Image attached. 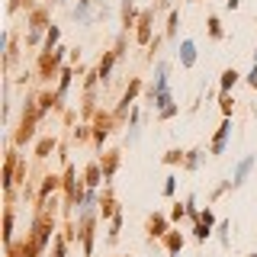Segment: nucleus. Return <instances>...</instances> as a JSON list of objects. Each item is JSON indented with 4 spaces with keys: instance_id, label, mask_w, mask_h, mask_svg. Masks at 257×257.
I'll return each mask as SVG.
<instances>
[{
    "instance_id": "f257e3e1",
    "label": "nucleus",
    "mask_w": 257,
    "mask_h": 257,
    "mask_svg": "<svg viewBox=\"0 0 257 257\" xmlns=\"http://www.w3.org/2000/svg\"><path fill=\"white\" fill-rule=\"evenodd\" d=\"M228 135H232V119H222V125H218V132H216V141H212V155H222L228 145Z\"/></svg>"
},
{
    "instance_id": "f03ea898",
    "label": "nucleus",
    "mask_w": 257,
    "mask_h": 257,
    "mask_svg": "<svg viewBox=\"0 0 257 257\" xmlns=\"http://www.w3.org/2000/svg\"><path fill=\"white\" fill-rule=\"evenodd\" d=\"M193 61H196V45L190 39H183L180 42V64L183 68H193Z\"/></svg>"
},
{
    "instance_id": "7ed1b4c3",
    "label": "nucleus",
    "mask_w": 257,
    "mask_h": 257,
    "mask_svg": "<svg viewBox=\"0 0 257 257\" xmlns=\"http://www.w3.org/2000/svg\"><path fill=\"white\" fill-rule=\"evenodd\" d=\"M251 167H254V158H244L238 167H235V177H232V187H241L244 183V177L251 174Z\"/></svg>"
},
{
    "instance_id": "20e7f679",
    "label": "nucleus",
    "mask_w": 257,
    "mask_h": 257,
    "mask_svg": "<svg viewBox=\"0 0 257 257\" xmlns=\"http://www.w3.org/2000/svg\"><path fill=\"white\" fill-rule=\"evenodd\" d=\"M148 232H151V238H164V235H167V218L164 216H151L148 218Z\"/></svg>"
},
{
    "instance_id": "39448f33",
    "label": "nucleus",
    "mask_w": 257,
    "mask_h": 257,
    "mask_svg": "<svg viewBox=\"0 0 257 257\" xmlns=\"http://www.w3.org/2000/svg\"><path fill=\"white\" fill-rule=\"evenodd\" d=\"M103 180H106V177H103V167H100V164H90V167H87V187L94 190V187H100Z\"/></svg>"
},
{
    "instance_id": "423d86ee",
    "label": "nucleus",
    "mask_w": 257,
    "mask_h": 257,
    "mask_svg": "<svg viewBox=\"0 0 257 257\" xmlns=\"http://www.w3.org/2000/svg\"><path fill=\"white\" fill-rule=\"evenodd\" d=\"M116 55H119V52H106V55H103L100 68H97V74H100V80H109V71H113V61H116Z\"/></svg>"
},
{
    "instance_id": "0eeeda50",
    "label": "nucleus",
    "mask_w": 257,
    "mask_h": 257,
    "mask_svg": "<svg viewBox=\"0 0 257 257\" xmlns=\"http://www.w3.org/2000/svg\"><path fill=\"white\" fill-rule=\"evenodd\" d=\"M164 241H167V254H177V251L183 248V235H180V232H167V235H164Z\"/></svg>"
},
{
    "instance_id": "6e6552de",
    "label": "nucleus",
    "mask_w": 257,
    "mask_h": 257,
    "mask_svg": "<svg viewBox=\"0 0 257 257\" xmlns=\"http://www.w3.org/2000/svg\"><path fill=\"white\" fill-rule=\"evenodd\" d=\"M151 39V10L141 13V23H138V42H148Z\"/></svg>"
},
{
    "instance_id": "1a4fd4ad",
    "label": "nucleus",
    "mask_w": 257,
    "mask_h": 257,
    "mask_svg": "<svg viewBox=\"0 0 257 257\" xmlns=\"http://www.w3.org/2000/svg\"><path fill=\"white\" fill-rule=\"evenodd\" d=\"M80 238H84V254L90 257V254H94V225H90V222H84V232H80Z\"/></svg>"
},
{
    "instance_id": "9d476101",
    "label": "nucleus",
    "mask_w": 257,
    "mask_h": 257,
    "mask_svg": "<svg viewBox=\"0 0 257 257\" xmlns=\"http://www.w3.org/2000/svg\"><path fill=\"white\" fill-rule=\"evenodd\" d=\"M238 78H241V74H238L235 68H228L225 74H222V94H228V90H232V87L238 84Z\"/></svg>"
},
{
    "instance_id": "9b49d317",
    "label": "nucleus",
    "mask_w": 257,
    "mask_h": 257,
    "mask_svg": "<svg viewBox=\"0 0 257 257\" xmlns=\"http://www.w3.org/2000/svg\"><path fill=\"white\" fill-rule=\"evenodd\" d=\"M106 135H109V116H100V119H97V129H94V138L103 141Z\"/></svg>"
},
{
    "instance_id": "f8f14e48",
    "label": "nucleus",
    "mask_w": 257,
    "mask_h": 257,
    "mask_svg": "<svg viewBox=\"0 0 257 257\" xmlns=\"http://www.w3.org/2000/svg\"><path fill=\"white\" fill-rule=\"evenodd\" d=\"M55 190H58V177H45V183H42V193H39V203H45V196L48 193H55Z\"/></svg>"
},
{
    "instance_id": "ddd939ff",
    "label": "nucleus",
    "mask_w": 257,
    "mask_h": 257,
    "mask_svg": "<svg viewBox=\"0 0 257 257\" xmlns=\"http://www.w3.org/2000/svg\"><path fill=\"white\" fill-rule=\"evenodd\" d=\"M74 20H78V23H87V20H90V0H80V3H78Z\"/></svg>"
},
{
    "instance_id": "4468645a",
    "label": "nucleus",
    "mask_w": 257,
    "mask_h": 257,
    "mask_svg": "<svg viewBox=\"0 0 257 257\" xmlns=\"http://www.w3.org/2000/svg\"><path fill=\"white\" fill-rule=\"evenodd\" d=\"M58 36H61L58 26H48V32H45V52H52V48L58 45Z\"/></svg>"
},
{
    "instance_id": "2eb2a0df",
    "label": "nucleus",
    "mask_w": 257,
    "mask_h": 257,
    "mask_svg": "<svg viewBox=\"0 0 257 257\" xmlns=\"http://www.w3.org/2000/svg\"><path fill=\"white\" fill-rule=\"evenodd\" d=\"M48 151H55V138H42L39 148H36V155H39V158H48Z\"/></svg>"
},
{
    "instance_id": "dca6fc26",
    "label": "nucleus",
    "mask_w": 257,
    "mask_h": 257,
    "mask_svg": "<svg viewBox=\"0 0 257 257\" xmlns=\"http://www.w3.org/2000/svg\"><path fill=\"white\" fill-rule=\"evenodd\" d=\"M209 32H212V39H222V26H218L216 16H209Z\"/></svg>"
},
{
    "instance_id": "f3484780",
    "label": "nucleus",
    "mask_w": 257,
    "mask_h": 257,
    "mask_svg": "<svg viewBox=\"0 0 257 257\" xmlns=\"http://www.w3.org/2000/svg\"><path fill=\"white\" fill-rule=\"evenodd\" d=\"M232 109H235V100L228 94H222V113H225V116H232Z\"/></svg>"
},
{
    "instance_id": "a211bd4d",
    "label": "nucleus",
    "mask_w": 257,
    "mask_h": 257,
    "mask_svg": "<svg viewBox=\"0 0 257 257\" xmlns=\"http://www.w3.org/2000/svg\"><path fill=\"white\" fill-rule=\"evenodd\" d=\"M212 235V228L209 225H203V222H199V225H196V238H199V241H206V238H209Z\"/></svg>"
},
{
    "instance_id": "6ab92c4d",
    "label": "nucleus",
    "mask_w": 257,
    "mask_h": 257,
    "mask_svg": "<svg viewBox=\"0 0 257 257\" xmlns=\"http://www.w3.org/2000/svg\"><path fill=\"white\" fill-rule=\"evenodd\" d=\"M164 161H167V164H177V161H183V151H177V148H174V151H167V155H164Z\"/></svg>"
},
{
    "instance_id": "aec40b11",
    "label": "nucleus",
    "mask_w": 257,
    "mask_h": 257,
    "mask_svg": "<svg viewBox=\"0 0 257 257\" xmlns=\"http://www.w3.org/2000/svg\"><path fill=\"white\" fill-rule=\"evenodd\" d=\"M174 190H177V177H167V180H164V193L174 196Z\"/></svg>"
},
{
    "instance_id": "412c9836",
    "label": "nucleus",
    "mask_w": 257,
    "mask_h": 257,
    "mask_svg": "<svg viewBox=\"0 0 257 257\" xmlns=\"http://www.w3.org/2000/svg\"><path fill=\"white\" fill-rule=\"evenodd\" d=\"M199 222H203V225H209V228H212V222H216V216H212L209 209H203V212H199Z\"/></svg>"
},
{
    "instance_id": "4be33fe9",
    "label": "nucleus",
    "mask_w": 257,
    "mask_h": 257,
    "mask_svg": "<svg viewBox=\"0 0 257 257\" xmlns=\"http://www.w3.org/2000/svg\"><path fill=\"white\" fill-rule=\"evenodd\" d=\"M177 23H180V16L171 13V26H167V36H171V39H174V32H177Z\"/></svg>"
},
{
    "instance_id": "5701e85b",
    "label": "nucleus",
    "mask_w": 257,
    "mask_h": 257,
    "mask_svg": "<svg viewBox=\"0 0 257 257\" xmlns=\"http://www.w3.org/2000/svg\"><path fill=\"white\" fill-rule=\"evenodd\" d=\"M228 228H232V225H228V222H222V225H218V238H222V244H228Z\"/></svg>"
},
{
    "instance_id": "b1692460",
    "label": "nucleus",
    "mask_w": 257,
    "mask_h": 257,
    "mask_svg": "<svg viewBox=\"0 0 257 257\" xmlns=\"http://www.w3.org/2000/svg\"><path fill=\"white\" fill-rule=\"evenodd\" d=\"M7 241H13V212H7Z\"/></svg>"
},
{
    "instance_id": "393cba45",
    "label": "nucleus",
    "mask_w": 257,
    "mask_h": 257,
    "mask_svg": "<svg viewBox=\"0 0 257 257\" xmlns=\"http://www.w3.org/2000/svg\"><path fill=\"white\" fill-rule=\"evenodd\" d=\"M55 257H64V238H55Z\"/></svg>"
},
{
    "instance_id": "a878e982",
    "label": "nucleus",
    "mask_w": 257,
    "mask_h": 257,
    "mask_svg": "<svg viewBox=\"0 0 257 257\" xmlns=\"http://www.w3.org/2000/svg\"><path fill=\"white\" fill-rule=\"evenodd\" d=\"M199 155L203 151H193V158H187V167H199Z\"/></svg>"
},
{
    "instance_id": "bb28decb",
    "label": "nucleus",
    "mask_w": 257,
    "mask_h": 257,
    "mask_svg": "<svg viewBox=\"0 0 257 257\" xmlns=\"http://www.w3.org/2000/svg\"><path fill=\"white\" fill-rule=\"evenodd\" d=\"M74 138H78V141L87 138V125H78V129H74Z\"/></svg>"
},
{
    "instance_id": "cd10ccee",
    "label": "nucleus",
    "mask_w": 257,
    "mask_h": 257,
    "mask_svg": "<svg viewBox=\"0 0 257 257\" xmlns=\"http://www.w3.org/2000/svg\"><path fill=\"white\" fill-rule=\"evenodd\" d=\"M248 84H251V87H254V90H257V64H254V71H251V74H248Z\"/></svg>"
},
{
    "instance_id": "c85d7f7f",
    "label": "nucleus",
    "mask_w": 257,
    "mask_h": 257,
    "mask_svg": "<svg viewBox=\"0 0 257 257\" xmlns=\"http://www.w3.org/2000/svg\"><path fill=\"white\" fill-rule=\"evenodd\" d=\"M238 3H241V0H225V7H228V10H238Z\"/></svg>"
},
{
    "instance_id": "c756f323",
    "label": "nucleus",
    "mask_w": 257,
    "mask_h": 257,
    "mask_svg": "<svg viewBox=\"0 0 257 257\" xmlns=\"http://www.w3.org/2000/svg\"><path fill=\"white\" fill-rule=\"evenodd\" d=\"M254 64H257V52H254Z\"/></svg>"
},
{
    "instance_id": "7c9ffc66",
    "label": "nucleus",
    "mask_w": 257,
    "mask_h": 257,
    "mask_svg": "<svg viewBox=\"0 0 257 257\" xmlns=\"http://www.w3.org/2000/svg\"><path fill=\"white\" fill-rule=\"evenodd\" d=\"M254 257H257V254H254Z\"/></svg>"
}]
</instances>
